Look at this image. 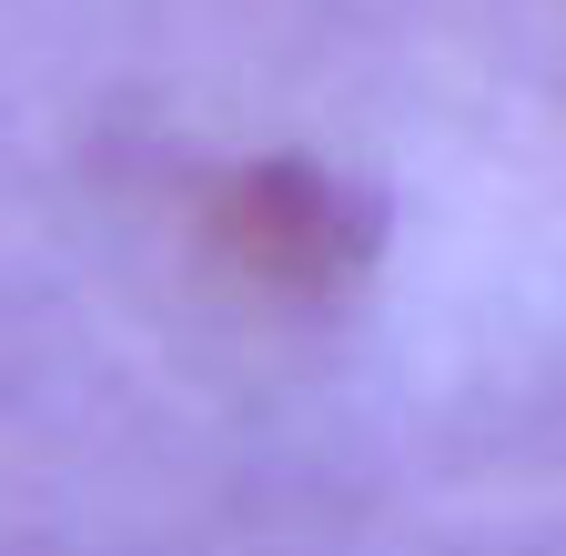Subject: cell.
<instances>
[{
    "label": "cell",
    "mask_w": 566,
    "mask_h": 556,
    "mask_svg": "<svg viewBox=\"0 0 566 556\" xmlns=\"http://www.w3.org/2000/svg\"><path fill=\"white\" fill-rule=\"evenodd\" d=\"M212 243L273 294H334L375 253V213L314 162H243L212 182Z\"/></svg>",
    "instance_id": "obj_1"
}]
</instances>
